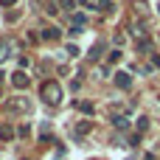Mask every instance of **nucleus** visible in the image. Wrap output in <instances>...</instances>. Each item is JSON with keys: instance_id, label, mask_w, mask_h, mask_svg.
<instances>
[{"instance_id": "1", "label": "nucleus", "mask_w": 160, "mask_h": 160, "mask_svg": "<svg viewBox=\"0 0 160 160\" xmlns=\"http://www.w3.org/2000/svg\"><path fill=\"white\" fill-rule=\"evenodd\" d=\"M39 98L45 101V104H59L62 101V87L53 82V79H48V82H42V87H39Z\"/></svg>"}, {"instance_id": "2", "label": "nucleus", "mask_w": 160, "mask_h": 160, "mask_svg": "<svg viewBox=\"0 0 160 160\" xmlns=\"http://www.w3.org/2000/svg\"><path fill=\"white\" fill-rule=\"evenodd\" d=\"M6 110L8 112H28L31 110V98H8Z\"/></svg>"}, {"instance_id": "3", "label": "nucleus", "mask_w": 160, "mask_h": 160, "mask_svg": "<svg viewBox=\"0 0 160 160\" xmlns=\"http://www.w3.org/2000/svg\"><path fill=\"white\" fill-rule=\"evenodd\" d=\"M11 84H14L17 90H25V87L31 84V76H28L25 70H14V73H11Z\"/></svg>"}, {"instance_id": "4", "label": "nucleus", "mask_w": 160, "mask_h": 160, "mask_svg": "<svg viewBox=\"0 0 160 160\" xmlns=\"http://www.w3.org/2000/svg\"><path fill=\"white\" fill-rule=\"evenodd\" d=\"M39 39H45V42H56V39H62V28H56V25H48V28H42Z\"/></svg>"}, {"instance_id": "5", "label": "nucleus", "mask_w": 160, "mask_h": 160, "mask_svg": "<svg viewBox=\"0 0 160 160\" xmlns=\"http://www.w3.org/2000/svg\"><path fill=\"white\" fill-rule=\"evenodd\" d=\"M115 84H118L121 90H127V87L132 84V76H129V73H124V70H118V73H115Z\"/></svg>"}, {"instance_id": "6", "label": "nucleus", "mask_w": 160, "mask_h": 160, "mask_svg": "<svg viewBox=\"0 0 160 160\" xmlns=\"http://www.w3.org/2000/svg\"><path fill=\"white\" fill-rule=\"evenodd\" d=\"M90 129H93V121H79V124L73 127V135H76V138H82V135H87Z\"/></svg>"}, {"instance_id": "7", "label": "nucleus", "mask_w": 160, "mask_h": 160, "mask_svg": "<svg viewBox=\"0 0 160 160\" xmlns=\"http://www.w3.org/2000/svg\"><path fill=\"white\" fill-rule=\"evenodd\" d=\"M112 127H118V129H129V118H127V115H112Z\"/></svg>"}, {"instance_id": "8", "label": "nucleus", "mask_w": 160, "mask_h": 160, "mask_svg": "<svg viewBox=\"0 0 160 160\" xmlns=\"http://www.w3.org/2000/svg\"><path fill=\"white\" fill-rule=\"evenodd\" d=\"M101 51H104V45H101V42H96V45L90 48V53H87V59H93V62H96V59L101 56Z\"/></svg>"}, {"instance_id": "9", "label": "nucleus", "mask_w": 160, "mask_h": 160, "mask_svg": "<svg viewBox=\"0 0 160 160\" xmlns=\"http://www.w3.org/2000/svg\"><path fill=\"white\" fill-rule=\"evenodd\" d=\"M79 110H82L84 115H93V110H96V107H93V101H79Z\"/></svg>"}, {"instance_id": "10", "label": "nucleus", "mask_w": 160, "mask_h": 160, "mask_svg": "<svg viewBox=\"0 0 160 160\" xmlns=\"http://www.w3.org/2000/svg\"><path fill=\"white\" fill-rule=\"evenodd\" d=\"M0 138H3V141H11V138H14V129H11V127H0Z\"/></svg>"}, {"instance_id": "11", "label": "nucleus", "mask_w": 160, "mask_h": 160, "mask_svg": "<svg viewBox=\"0 0 160 160\" xmlns=\"http://www.w3.org/2000/svg\"><path fill=\"white\" fill-rule=\"evenodd\" d=\"M8 48H11V42H8V39H0V62H3V59L8 56V53H6Z\"/></svg>"}, {"instance_id": "12", "label": "nucleus", "mask_w": 160, "mask_h": 160, "mask_svg": "<svg viewBox=\"0 0 160 160\" xmlns=\"http://www.w3.org/2000/svg\"><path fill=\"white\" fill-rule=\"evenodd\" d=\"M149 129V118H138V132H146Z\"/></svg>"}, {"instance_id": "13", "label": "nucleus", "mask_w": 160, "mask_h": 160, "mask_svg": "<svg viewBox=\"0 0 160 160\" xmlns=\"http://www.w3.org/2000/svg\"><path fill=\"white\" fill-rule=\"evenodd\" d=\"M98 6H101V11H110L112 8V0H98Z\"/></svg>"}, {"instance_id": "14", "label": "nucleus", "mask_w": 160, "mask_h": 160, "mask_svg": "<svg viewBox=\"0 0 160 160\" xmlns=\"http://www.w3.org/2000/svg\"><path fill=\"white\" fill-rule=\"evenodd\" d=\"M56 3H59L62 8H73V6H76V0H56Z\"/></svg>"}, {"instance_id": "15", "label": "nucleus", "mask_w": 160, "mask_h": 160, "mask_svg": "<svg viewBox=\"0 0 160 160\" xmlns=\"http://www.w3.org/2000/svg\"><path fill=\"white\" fill-rule=\"evenodd\" d=\"M118 59H121V51H112V53H110V65H115Z\"/></svg>"}, {"instance_id": "16", "label": "nucleus", "mask_w": 160, "mask_h": 160, "mask_svg": "<svg viewBox=\"0 0 160 160\" xmlns=\"http://www.w3.org/2000/svg\"><path fill=\"white\" fill-rule=\"evenodd\" d=\"M28 65H31V59H28V56H20V70H25Z\"/></svg>"}, {"instance_id": "17", "label": "nucleus", "mask_w": 160, "mask_h": 160, "mask_svg": "<svg viewBox=\"0 0 160 160\" xmlns=\"http://www.w3.org/2000/svg\"><path fill=\"white\" fill-rule=\"evenodd\" d=\"M17 135H20V138H28V135H31V127H20V132H17Z\"/></svg>"}, {"instance_id": "18", "label": "nucleus", "mask_w": 160, "mask_h": 160, "mask_svg": "<svg viewBox=\"0 0 160 160\" xmlns=\"http://www.w3.org/2000/svg\"><path fill=\"white\" fill-rule=\"evenodd\" d=\"M14 3H17V0H0V6H3V8H8V6H14Z\"/></svg>"}, {"instance_id": "19", "label": "nucleus", "mask_w": 160, "mask_h": 160, "mask_svg": "<svg viewBox=\"0 0 160 160\" xmlns=\"http://www.w3.org/2000/svg\"><path fill=\"white\" fill-rule=\"evenodd\" d=\"M152 65H155V68H160V56H158V53L152 56Z\"/></svg>"}, {"instance_id": "20", "label": "nucleus", "mask_w": 160, "mask_h": 160, "mask_svg": "<svg viewBox=\"0 0 160 160\" xmlns=\"http://www.w3.org/2000/svg\"><path fill=\"white\" fill-rule=\"evenodd\" d=\"M0 87H3V70H0Z\"/></svg>"}, {"instance_id": "21", "label": "nucleus", "mask_w": 160, "mask_h": 160, "mask_svg": "<svg viewBox=\"0 0 160 160\" xmlns=\"http://www.w3.org/2000/svg\"><path fill=\"white\" fill-rule=\"evenodd\" d=\"M0 96H3V87H0Z\"/></svg>"}]
</instances>
